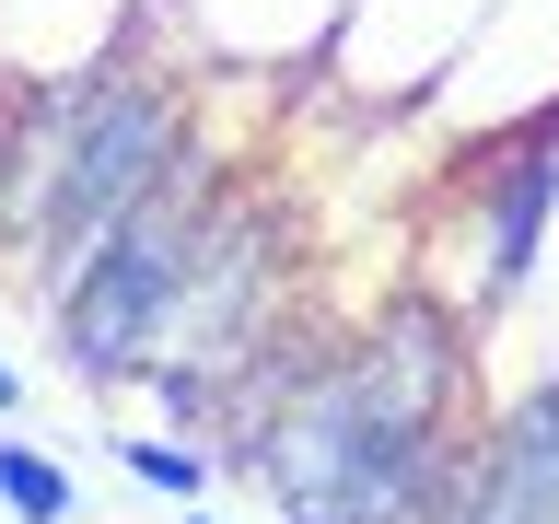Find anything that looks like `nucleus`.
Returning a JSON list of instances; mask_svg holds the SVG:
<instances>
[{
	"label": "nucleus",
	"instance_id": "nucleus-5",
	"mask_svg": "<svg viewBox=\"0 0 559 524\" xmlns=\"http://www.w3.org/2000/svg\"><path fill=\"white\" fill-rule=\"evenodd\" d=\"M431 524H559V373L489 384L478 443H466Z\"/></svg>",
	"mask_w": 559,
	"mask_h": 524
},
{
	"label": "nucleus",
	"instance_id": "nucleus-1",
	"mask_svg": "<svg viewBox=\"0 0 559 524\" xmlns=\"http://www.w3.org/2000/svg\"><path fill=\"white\" fill-rule=\"evenodd\" d=\"M466 443H478V338L408 291L349 349L280 373V396L245 408L234 454L280 501V524H431Z\"/></svg>",
	"mask_w": 559,
	"mask_h": 524
},
{
	"label": "nucleus",
	"instance_id": "nucleus-4",
	"mask_svg": "<svg viewBox=\"0 0 559 524\" xmlns=\"http://www.w3.org/2000/svg\"><path fill=\"white\" fill-rule=\"evenodd\" d=\"M478 12H489V0H349V24L326 35L314 82H326V105L396 129V117L454 70V47L478 35Z\"/></svg>",
	"mask_w": 559,
	"mask_h": 524
},
{
	"label": "nucleus",
	"instance_id": "nucleus-10",
	"mask_svg": "<svg viewBox=\"0 0 559 524\" xmlns=\"http://www.w3.org/2000/svg\"><path fill=\"white\" fill-rule=\"evenodd\" d=\"M70 513H82V478L0 419V524H70Z\"/></svg>",
	"mask_w": 559,
	"mask_h": 524
},
{
	"label": "nucleus",
	"instance_id": "nucleus-2",
	"mask_svg": "<svg viewBox=\"0 0 559 524\" xmlns=\"http://www.w3.org/2000/svg\"><path fill=\"white\" fill-rule=\"evenodd\" d=\"M187 94L199 59L175 35H140L70 82H24V117L0 129V234L35 245L47 291L187 164Z\"/></svg>",
	"mask_w": 559,
	"mask_h": 524
},
{
	"label": "nucleus",
	"instance_id": "nucleus-12",
	"mask_svg": "<svg viewBox=\"0 0 559 524\" xmlns=\"http://www.w3.org/2000/svg\"><path fill=\"white\" fill-rule=\"evenodd\" d=\"M164 524H245V513H222V501H175Z\"/></svg>",
	"mask_w": 559,
	"mask_h": 524
},
{
	"label": "nucleus",
	"instance_id": "nucleus-3",
	"mask_svg": "<svg viewBox=\"0 0 559 524\" xmlns=\"http://www.w3.org/2000/svg\"><path fill=\"white\" fill-rule=\"evenodd\" d=\"M559 117V0H489L478 35L454 47V70L396 117L431 164H466L489 140H524Z\"/></svg>",
	"mask_w": 559,
	"mask_h": 524
},
{
	"label": "nucleus",
	"instance_id": "nucleus-9",
	"mask_svg": "<svg viewBox=\"0 0 559 524\" xmlns=\"http://www.w3.org/2000/svg\"><path fill=\"white\" fill-rule=\"evenodd\" d=\"M117 478L152 489V501H210V478H222V443H199V431H117Z\"/></svg>",
	"mask_w": 559,
	"mask_h": 524
},
{
	"label": "nucleus",
	"instance_id": "nucleus-6",
	"mask_svg": "<svg viewBox=\"0 0 559 524\" xmlns=\"http://www.w3.org/2000/svg\"><path fill=\"white\" fill-rule=\"evenodd\" d=\"M349 24V0H164V24L199 70H245V82H292L326 59V35Z\"/></svg>",
	"mask_w": 559,
	"mask_h": 524
},
{
	"label": "nucleus",
	"instance_id": "nucleus-8",
	"mask_svg": "<svg viewBox=\"0 0 559 524\" xmlns=\"http://www.w3.org/2000/svg\"><path fill=\"white\" fill-rule=\"evenodd\" d=\"M524 373H559V210H548V245H536L513 314L478 338V384H524Z\"/></svg>",
	"mask_w": 559,
	"mask_h": 524
},
{
	"label": "nucleus",
	"instance_id": "nucleus-11",
	"mask_svg": "<svg viewBox=\"0 0 559 524\" xmlns=\"http://www.w3.org/2000/svg\"><path fill=\"white\" fill-rule=\"evenodd\" d=\"M0 419H24V361L0 349Z\"/></svg>",
	"mask_w": 559,
	"mask_h": 524
},
{
	"label": "nucleus",
	"instance_id": "nucleus-7",
	"mask_svg": "<svg viewBox=\"0 0 559 524\" xmlns=\"http://www.w3.org/2000/svg\"><path fill=\"white\" fill-rule=\"evenodd\" d=\"M164 24V0H0V82H70Z\"/></svg>",
	"mask_w": 559,
	"mask_h": 524
}]
</instances>
